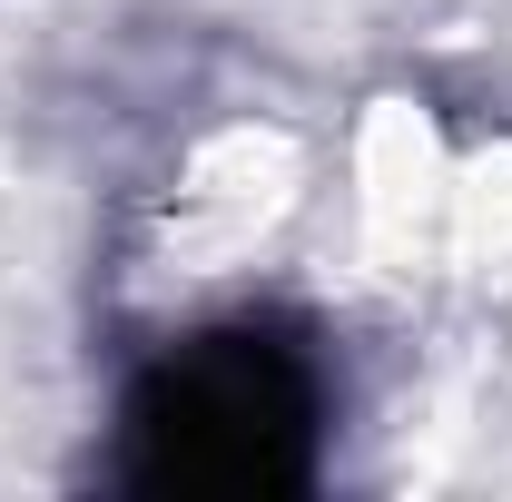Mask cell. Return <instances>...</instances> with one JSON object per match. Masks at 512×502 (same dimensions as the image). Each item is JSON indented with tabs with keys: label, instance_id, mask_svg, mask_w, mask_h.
<instances>
[{
	"label": "cell",
	"instance_id": "obj_1",
	"mask_svg": "<svg viewBox=\"0 0 512 502\" xmlns=\"http://www.w3.org/2000/svg\"><path fill=\"white\" fill-rule=\"evenodd\" d=\"M316 424V365L266 325H217L138 375L119 434L148 493H286L316 473Z\"/></svg>",
	"mask_w": 512,
	"mask_h": 502
}]
</instances>
